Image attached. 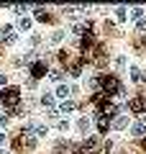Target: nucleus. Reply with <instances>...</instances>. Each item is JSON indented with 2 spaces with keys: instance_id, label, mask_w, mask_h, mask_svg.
Here are the masks:
<instances>
[{
  "instance_id": "obj_1",
  "label": "nucleus",
  "mask_w": 146,
  "mask_h": 154,
  "mask_svg": "<svg viewBox=\"0 0 146 154\" xmlns=\"http://www.w3.org/2000/svg\"><path fill=\"white\" fill-rule=\"evenodd\" d=\"M100 88H103L108 95H118V93H120V85H118V80H115L113 75H108V77H100Z\"/></svg>"
},
{
  "instance_id": "obj_2",
  "label": "nucleus",
  "mask_w": 146,
  "mask_h": 154,
  "mask_svg": "<svg viewBox=\"0 0 146 154\" xmlns=\"http://www.w3.org/2000/svg\"><path fill=\"white\" fill-rule=\"evenodd\" d=\"M18 95H21V93H18V88H8L5 93L0 95V100H3L5 105H16L18 103Z\"/></svg>"
},
{
  "instance_id": "obj_3",
  "label": "nucleus",
  "mask_w": 146,
  "mask_h": 154,
  "mask_svg": "<svg viewBox=\"0 0 146 154\" xmlns=\"http://www.w3.org/2000/svg\"><path fill=\"white\" fill-rule=\"evenodd\" d=\"M131 134H133V136H146V123L144 121H136L133 126H131Z\"/></svg>"
},
{
  "instance_id": "obj_4",
  "label": "nucleus",
  "mask_w": 146,
  "mask_h": 154,
  "mask_svg": "<svg viewBox=\"0 0 146 154\" xmlns=\"http://www.w3.org/2000/svg\"><path fill=\"white\" fill-rule=\"evenodd\" d=\"M69 95H72V88H69V85H64V82H62L59 88H56L54 98H69Z\"/></svg>"
},
{
  "instance_id": "obj_5",
  "label": "nucleus",
  "mask_w": 146,
  "mask_h": 154,
  "mask_svg": "<svg viewBox=\"0 0 146 154\" xmlns=\"http://www.w3.org/2000/svg\"><path fill=\"white\" fill-rule=\"evenodd\" d=\"M54 103H56L54 93H44V95H41V105H44V108H51Z\"/></svg>"
},
{
  "instance_id": "obj_6",
  "label": "nucleus",
  "mask_w": 146,
  "mask_h": 154,
  "mask_svg": "<svg viewBox=\"0 0 146 154\" xmlns=\"http://www.w3.org/2000/svg\"><path fill=\"white\" fill-rule=\"evenodd\" d=\"M144 105H146V100H144V98H133V100H131V103H128V108L138 113V110H144Z\"/></svg>"
},
{
  "instance_id": "obj_7",
  "label": "nucleus",
  "mask_w": 146,
  "mask_h": 154,
  "mask_svg": "<svg viewBox=\"0 0 146 154\" xmlns=\"http://www.w3.org/2000/svg\"><path fill=\"white\" fill-rule=\"evenodd\" d=\"M44 72H46V64H44V62H36V64L31 67V77H41Z\"/></svg>"
},
{
  "instance_id": "obj_8",
  "label": "nucleus",
  "mask_w": 146,
  "mask_h": 154,
  "mask_svg": "<svg viewBox=\"0 0 146 154\" xmlns=\"http://www.w3.org/2000/svg\"><path fill=\"white\" fill-rule=\"evenodd\" d=\"M110 126H113V128H118V131H123V128L128 126V118H126V116H118V118H115V121L110 123Z\"/></svg>"
},
{
  "instance_id": "obj_9",
  "label": "nucleus",
  "mask_w": 146,
  "mask_h": 154,
  "mask_svg": "<svg viewBox=\"0 0 146 154\" xmlns=\"http://www.w3.org/2000/svg\"><path fill=\"white\" fill-rule=\"evenodd\" d=\"M75 108H77L75 100H64V103L59 105V110H56V113H69V110H75Z\"/></svg>"
},
{
  "instance_id": "obj_10",
  "label": "nucleus",
  "mask_w": 146,
  "mask_h": 154,
  "mask_svg": "<svg viewBox=\"0 0 146 154\" xmlns=\"http://www.w3.org/2000/svg\"><path fill=\"white\" fill-rule=\"evenodd\" d=\"M97 128H100L103 134L110 128V118H108V116H100V118H97Z\"/></svg>"
},
{
  "instance_id": "obj_11",
  "label": "nucleus",
  "mask_w": 146,
  "mask_h": 154,
  "mask_svg": "<svg viewBox=\"0 0 146 154\" xmlns=\"http://www.w3.org/2000/svg\"><path fill=\"white\" fill-rule=\"evenodd\" d=\"M128 18H131V21H141V18H144V8H131Z\"/></svg>"
},
{
  "instance_id": "obj_12",
  "label": "nucleus",
  "mask_w": 146,
  "mask_h": 154,
  "mask_svg": "<svg viewBox=\"0 0 146 154\" xmlns=\"http://www.w3.org/2000/svg\"><path fill=\"white\" fill-rule=\"evenodd\" d=\"M36 21H41V23H46V21H51V16H49L44 8H36Z\"/></svg>"
},
{
  "instance_id": "obj_13",
  "label": "nucleus",
  "mask_w": 146,
  "mask_h": 154,
  "mask_svg": "<svg viewBox=\"0 0 146 154\" xmlns=\"http://www.w3.org/2000/svg\"><path fill=\"white\" fill-rule=\"evenodd\" d=\"M33 134H36V136H46V134H49V126H44V123H36V126H33Z\"/></svg>"
},
{
  "instance_id": "obj_14",
  "label": "nucleus",
  "mask_w": 146,
  "mask_h": 154,
  "mask_svg": "<svg viewBox=\"0 0 146 154\" xmlns=\"http://www.w3.org/2000/svg\"><path fill=\"white\" fill-rule=\"evenodd\" d=\"M82 146H85V149H95V146H97V136H87Z\"/></svg>"
},
{
  "instance_id": "obj_15",
  "label": "nucleus",
  "mask_w": 146,
  "mask_h": 154,
  "mask_svg": "<svg viewBox=\"0 0 146 154\" xmlns=\"http://www.w3.org/2000/svg\"><path fill=\"white\" fill-rule=\"evenodd\" d=\"M115 18H118V21H126V18H128V8H123V5H120L118 11H115Z\"/></svg>"
},
{
  "instance_id": "obj_16",
  "label": "nucleus",
  "mask_w": 146,
  "mask_h": 154,
  "mask_svg": "<svg viewBox=\"0 0 146 154\" xmlns=\"http://www.w3.org/2000/svg\"><path fill=\"white\" fill-rule=\"evenodd\" d=\"M77 128H80V131L85 134L87 128H90V118H80V121H77Z\"/></svg>"
},
{
  "instance_id": "obj_17",
  "label": "nucleus",
  "mask_w": 146,
  "mask_h": 154,
  "mask_svg": "<svg viewBox=\"0 0 146 154\" xmlns=\"http://www.w3.org/2000/svg\"><path fill=\"white\" fill-rule=\"evenodd\" d=\"M131 80L133 82H141V69L138 67H131Z\"/></svg>"
},
{
  "instance_id": "obj_18",
  "label": "nucleus",
  "mask_w": 146,
  "mask_h": 154,
  "mask_svg": "<svg viewBox=\"0 0 146 154\" xmlns=\"http://www.w3.org/2000/svg\"><path fill=\"white\" fill-rule=\"evenodd\" d=\"M18 28H21V31H28V28H31V18H21V21H18Z\"/></svg>"
},
{
  "instance_id": "obj_19",
  "label": "nucleus",
  "mask_w": 146,
  "mask_h": 154,
  "mask_svg": "<svg viewBox=\"0 0 146 154\" xmlns=\"http://www.w3.org/2000/svg\"><path fill=\"white\" fill-rule=\"evenodd\" d=\"M62 38H64V31H54L51 33V44H59Z\"/></svg>"
},
{
  "instance_id": "obj_20",
  "label": "nucleus",
  "mask_w": 146,
  "mask_h": 154,
  "mask_svg": "<svg viewBox=\"0 0 146 154\" xmlns=\"http://www.w3.org/2000/svg\"><path fill=\"white\" fill-rule=\"evenodd\" d=\"M136 28H138V31H146V18H141V21H136Z\"/></svg>"
},
{
  "instance_id": "obj_21",
  "label": "nucleus",
  "mask_w": 146,
  "mask_h": 154,
  "mask_svg": "<svg viewBox=\"0 0 146 154\" xmlns=\"http://www.w3.org/2000/svg\"><path fill=\"white\" fill-rule=\"evenodd\" d=\"M51 80H54V82H59V80H62V72L54 69V72H51Z\"/></svg>"
},
{
  "instance_id": "obj_22",
  "label": "nucleus",
  "mask_w": 146,
  "mask_h": 154,
  "mask_svg": "<svg viewBox=\"0 0 146 154\" xmlns=\"http://www.w3.org/2000/svg\"><path fill=\"white\" fill-rule=\"evenodd\" d=\"M115 67H126V57H115Z\"/></svg>"
},
{
  "instance_id": "obj_23",
  "label": "nucleus",
  "mask_w": 146,
  "mask_h": 154,
  "mask_svg": "<svg viewBox=\"0 0 146 154\" xmlns=\"http://www.w3.org/2000/svg\"><path fill=\"white\" fill-rule=\"evenodd\" d=\"M56 128H59V131H69V123H67V121H59V126H56Z\"/></svg>"
},
{
  "instance_id": "obj_24",
  "label": "nucleus",
  "mask_w": 146,
  "mask_h": 154,
  "mask_svg": "<svg viewBox=\"0 0 146 154\" xmlns=\"http://www.w3.org/2000/svg\"><path fill=\"white\" fill-rule=\"evenodd\" d=\"M8 123V113H0V126H5Z\"/></svg>"
},
{
  "instance_id": "obj_25",
  "label": "nucleus",
  "mask_w": 146,
  "mask_h": 154,
  "mask_svg": "<svg viewBox=\"0 0 146 154\" xmlns=\"http://www.w3.org/2000/svg\"><path fill=\"white\" fill-rule=\"evenodd\" d=\"M0 85H8V77L5 75H0Z\"/></svg>"
},
{
  "instance_id": "obj_26",
  "label": "nucleus",
  "mask_w": 146,
  "mask_h": 154,
  "mask_svg": "<svg viewBox=\"0 0 146 154\" xmlns=\"http://www.w3.org/2000/svg\"><path fill=\"white\" fill-rule=\"evenodd\" d=\"M3 144H5V134L0 131V146H3Z\"/></svg>"
},
{
  "instance_id": "obj_27",
  "label": "nucleus",
  "mask_w": 146,
  "mask_h": 154,
  "mask_svg": "<svg viewBox=\"0 0 146 154\" xmlns=\"http://www.w3.org/2000/svg\"><path fill=\"white\" fill-rule=\"evenodd\" d=\"M0 154H8V152H0Z\"/></svg>"
},
{
  "instance_id": "obj_28",
  "label": "nucleus",
  "mask_w": 146,
  "mask_h": 154,
  "mask_svg": "<svg viewBox=\"0 0 146 154\" xmlns=\"http://www.w3.org/2000/svg\"><path fill=\"white\" fill-rule=\"evenodd\" d=\"M0 105H3V100H0Z\"/></svg>"
}]
</instances>
